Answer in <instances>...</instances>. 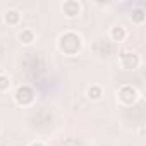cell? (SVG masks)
Returning <instances> with one entry per match:
<instances>
[{
	"instance_id": "5",
	"label": "cell",
	"mask_w": 146,
	"mask_h": 146,
	"mask_svg": "<svg viewBox=\"0 0 146 146\" xmlns=\"http://www.w3.org/2000/svg\"><path fill=\"white\" fill-rule=\"evenodd\" d=\"M64 12H65V16H69V17H74V16L79 12V4L69 0V2L64 4Z\"/></svg>"
},
{
	"instance_id": "7",
	"label": "cell",
	"mask_w": 146,
	"mask_h": 146,
	"mask_svg": "<svg viewBox=\"0 0 146 146\" xmlns=\"http://www.w3.org/2000/svg\"><path fill=\"white\" fill-rule=\"evenodd\" d=\"M5 21H7L9 24H16V23L19 21V12H17V11H9V12L5 14Z\"/></svg>"
},
{
	"instance_id": "12",
	"label": "cell",
	"mask_w": 146,
	"mask_h": 146,
	"mask_svg": "<svg viewBox=\"0 0 146 146\" xmlns=\"http://www.w3.org/2000/svg\"><path fill=\"white\" fill-rule=\"evenodd\" d=\"M31 146H43V144H41V143H33Z\"/></svg>"
},
{
	"instance_id": "9",
	"label": "cell",
	"mask_w": 146,
	"mask_h": 146,
	"mask_svg": "<svg viewBox=\"0 0 146 146\" xmlns=\"http://www.w3.org/2000/svg\"><path fill=\"white\" fill-rule=\"evenodd\" d=\"M88 96L96 100V98H100V96H102V90H100L98 86H91V88L88 90Z\"/></svg>"
},
{
	"instance_id": "8",
	"label": "cell",
	"mask_w": 146,
	"mask_h": 146,
	"mask_svg": "<svg viewBox=\"0 0 146 146\" xmlns=\"http://www.w3.org/2000/svg\"><path fill=\"white\" fill-rule=\"evenodd\" d=\"M19 38H21L23 43H31V41H33V33H31L29 29H24V31L19 35Z\"/></svg>"
},
{
	"instance_id": "2",
	"label": "cell",
	"mask_w": 146,
	"mask_h": 146,
	"mask_svg": "<svg viewBox=\"0 0 146 146\" xmlns=\"http://www.w3.org/2000/svg\"><path fill=\"white\" fill-rule=\"evenodd\" d=\"M33 98H35V93L28 86H21L17 90V93H16V100H17L19 105H29L33 102Z\"/></svg>"
},
{
	"instance_id": "10",
	"label": "cell",
	"mask_w": 146,
	"mask_h": 146,
	"mask_svg": "<svg viewBox=\"0 0 146 146\" xmlns=\"http://www.w3.org/2000/svg\"><path fill=\"white\" fill-rule=\"evenodd\" d=\"M132 19H134L136 23H143V21H144V11H143V9L132 11Z\"/></svg>"
},
{
	"instance_id": "13",
	"label": "cell",
	"mask_w": 146,
	"mask_h": 146,
	"mask_svg": "<svg viewBox=\"0 0 146 146\" xmlns=\"http://www.w3.org/2000/svg\"><path fill=\"white\" fill-rule=\"evenodd\" d=\"M67 146H74V144H67Z\"/></svg>"
},
{
	"instance_id": "6",
	"label": "cell",
	"mask_w": 146,
	"mask_h": 146,
	"mask_svg": "<svg viewBox=\"0 0 146 146\" xmlns=\"http://www.w3.org/2000/svg\"><path fill=\"white\" fill-rule=\"evenodd\" d=\"M124 36H125V31H124V28H113L112 29V38L115 40V41H122L124 40Z\"/></svg>"
},
{
	"instance_id": "11",
	"label": "cell",
	"mask_w": 146,
	"mask_h": 146,
	"mask_svg": "<svg viewBox=\"0 0 146 146\" xmlns=\"http://www.w3.org/2000/svg\"><path fill=\"white\" fill-rule=\"evenodd\" d=\"M9 78H5V76H0V90H7L9 88Z\"/></svg>"
},
{
	"instance_id": "3",
	"label": "cell",
	"mask_w": 146,
	"mask_h": 146,
	"mask_svg": "<svg viewBox=\"0 0 146 146\" xmlns=\"http://www.w3.org/2000/svg\"><path fill=\"white\" fill-rule=\"evenodd\" d=\"M119 96H120V100H122L124 103H132V102L136 100L137 93H136V90H134V88H131V86H124V88L120 90Z\"/></svg>"
},
{
	"instance_id": "4",
	"label": "cell",
	"mask_w": 146,
	"mask_h": 146,
	"mask_svg": "<svg viewBox=\"0 0 146 146\" xmlns=\"http://www.w3.org/2000/svg\"><path fill=\"white\" fill-rule=\"evenodd\" d=\"M120 60H122V65H124L125 69H134V67L139 64V58H137V55H134V53H124V55L120 57Z\"/></svg>"
},
{
	"instance_id": "1",
	"label": "cell",
	"mask_w": 146,
	"mask_h": 146,
	"mask_svg": "<svg viewBox=\"0 0 146 146\" xmlns=\"http://www.w3.org/2000/svg\"><path fill=\"white\" fill-rule=\"evenodd\" d=\"M60 48H62L65 53H69V55L76 53V52L81 48V38H79L78 35H74V33H65V35L60 38Z\"/></svg>"
}]
</instances>
